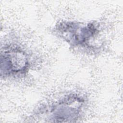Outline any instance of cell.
I'll use <instances>...</instances> for the list:
<instances>
[{"label":"cell","instance_id":"obj_2","mask_svg":"<svg viewBox=\"0 0 123 123\" xmlns=\"http://www.w3.org/2000/svg\"><path fill=\"white\" fill-rule=\"evenodd\" d=\"M29 62L26 53L15 46L3 48L0 54V73L4 77L21 75L28 69Z\"/></svg>","mask_w":123,"mask_h":123},{"label":"cell","instance_id":"obj_3","mask_svg":"<svg viewBox=\"0 0 123 123\" xmlns=\"http://www.w3.org/2000/svg\"><path fill=\"white\" fill-rule=\"evenodd\" d=\"M84 100L76 95H70L52 105L49 110V119L54 122H71L77 119Z\"/></svg>","mask_w":123,"mask_h":123},{"label":"cell","instance_id":"obj_1","mask_svg":"<svg viewBox=\"0 0 123 123\" xmlns=\"http://www.w3.org/2000/svg\"><path fill=\"white\" fill-rule=\"evenodd\" d=\"M58 35L70 45L79 48H90L100 35L98 25L94 23L65 22L56 27Z\"/></svg>","mask_w":123,"mask_h":123}]
</instances>
